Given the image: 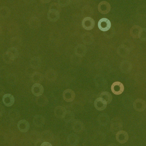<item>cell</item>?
Returning <instances> with one entry per match:
<instances>
[{
  "instance_id": "obj_14",
  "label": "cell",
  "mask_w": 146,
  "mask_h": 146,
  "mask_svg": "<svg viewBox=\"0 0 146 146\" xmlns=\"http://www.w3.org/2000/svg\"><path fill=\"white\" fill-rule=\"evenodd\" d=\"M74 52L79 57H83L87 53V48L84 45L78 44L75 47Z\"/></svg>"
},
{
  "instance_id": "obj_30",
  "label": "cell",
  "mask_w": 146,
  "mask_h": 146,
  "mask_svg": "<svg viewBox=\"0 0 146 146\" xmlns=\"http://www.w3.org/2000/svg\"><path fill=\"white\" fill-rule=\"evenodd\" d=\"M36 102L37 105L40 107H44L48 105L49 101L48 99L45 96L41 95L36 99Z\"/></svg>"
},
{
  "instance_id": "obj_4",
  "label": "cell",
  "mask_w": 146,
  "mask_h": 146,
  "mask_svg": "<svg viewBox=\"0 0 146 146\" xmlns=\"http://www.w3.org/2000/svg\"><path fill=\"white\" fill-rule=\"evenodd\" d=\"M98 28L102 31H108L111 27L110 21L106 18H103L99 20L98 22Z\"/></svg>"
},
{
  "instance_id": "obj_50",
  "label": "cell",
  "mask_w": 146,
  "mask_h": 146,
  "mask_svg": "<svg viewBox=\"0 0 146 146\" xmlns=\"http://www.w3.org/2000/svg\"><path fill=\"white\" fill-rule=\"evenodd\" d=\"M140 1H141V0H140Z\"/></svg>"
},
{
  "instance_id": "obj_34",
  "label": "cell",
  "mask_w": 146,
  "mask_h": 146,
  "mask_svg": "<svg viewBox=\"0 0 146 146\" xmlns=\"http://www.w3.org/2000/svg\"><path fill=\"white\" fill-rule=\"evenodd\" d=\"M105 137H106V136L105 135L104 133L99 131V132L97 133L94 135L93 139H94V141L96 142V143H101L104 142L105 140Z\"/></svg>"
},
{
  "instance_id": "obj_27",
  "label": "cell",
  "mask_w": 146,
  "mask_h": 146,
  "mask_svg": "<svg viewBox=\"0 0 146 146\" xmlns=\"http://www.w3.org/2000/svg\"><path fill=\"white\" fill-rule=\"evenodd\" d=\"M44 79V76L43 75L39 72L36 71L31 76V80L32 82L36 84V83H42Z\"/></svg>"
},
{
  "instance_id": "obj_39",
  "label": "cell",
  "mask_w": 146,
  "mask_h": 146,
  "mask_svg": "<svg viewBox=\"0 0 146 146\" xmlns=\"http://www.w3.org/2000/svg\"><path fill=\"white\" fill-rule=\"evenodd\" d=\"M100 97L104 99L107 102V104H110L112 102V94L108 92H106V91L102 92L100 95Z\"/></svg>"
},
{
  "instance_id": "obj_13",
  "label": "cell",
  "mask_w": 146,
  "mask_h": 146,
  "mask_svg": "<svg viewBox=\"0 0 146 146\" xmlns=\"http://www.w3.org/2000/svg\"><path fill=\"white\" fill-rule=\"evenodd\" d=\"M117 54L121 57H127L130 54V50L125 44L120 45L117 49Z\"/></svg>"
},
{
  "instance_id": "obj_49",
  "label": "cell",
  "mask_w": 146,
  "mask_h": 146,
  "mask_svg": "<svg viewBox=\"0 0 146 146\" xmlns=\"http://www.w3.org/2000/svg\"><path fill=\"white\" fill-rule=\"evenodd\" d=\"M40 1L42 3H48L51 1V0H40Z\"/></svg>"
},
{
  "instance_id": "obj_42",
  "label": "cell",
  "mask_w": 146,
  "mask_h": 146,
  "mask_svg": "<svg viewBox=\"0 0 146 146\" xmlns=\"http://www.w3.org/2000/svg\"><path fill=\"white\" fill-rule=\"evenodd\" d=\"M49 10H57L59 12L61 11V7L59 5L58 3H52L50 7H49Z\"/></svg>"
},
{
  "instance_id": "obj_28",
  "label": "cell",
  "mask_w": 146,
  "mask_h": 146,
  "mask_svg": "<svg viewBox=\"0 0 146 146\" xmlns=\"http://www.w3.org/2000/svg\"><path fill=\"white\" fill-rule=\"evenodd\" d=\"M41 138L44 141L51 142L54 140V134L49 130L44 131L41 133Z\"/></svg>"
},
{
  "instance_id": "obj_12",
  "label": "cell",
  "mask_w": 146,
  "mask_h": 146,
  "mask_svg": "<svg viewBox=\"0 0 146 146\" xmlns=\"http://www.w3.org/2000/svg\"><path fill=\"white\" fill-rule=\"evenodd\" d=\"M64 100L66 102H72L75 98V93L73 90L67 89L63 93Z\"/></svg>"
},
{
  "instance_id": "obj_32",
  "label": "cell",
  "mask_w": 146,
  "mask_h": 146,
  "mask_svg": "<svg viewBox=\"0 0 146 146\" xmlns=\"http://www.w3.org/2000/svg\"><path fill=\"white\" fill-rule=\"evenodd\" d=\"M10 9L6 6H3L0 9V15L1 17L3 19H6L9 17L10 15Z\"/></svg>"
},
{
  "instance_id": "obj_35",
  "label": "cell",
  "mask_w": 146,
  "mask_h": 146,
  "mask_svg": "<svg viewBox=\"0 0 146 146\" xmlns=\"http://www.w3.org/2000/svg\"><path fill=\"white\" fill-rule=\"evenodd\" d=\"M7 81L11 85H14L17 83L18 78L15 73H9L7 76Z\"/></svg>"
},
{
  "instance_id": "obj_40",
  "label": "cell",
  "mask_w": 146,
  "mask_h": 146,
  "mask_svg": "<svg viewBox=\"0 0 146 146\" xmlns=\"http://www.w3.org/2000/svg\"><path fill=\"white\" fill-rule=\"evenodd\" d=\"M82 12L83 16L86 17H90V16L92 15L93 13L92 8L88 5H86L83 7Z\"/></svg>"
},
{
  "instance_id": "obj_11",
  "label": "cell",
  "mask_w": 146,
  "mask_h": 146,
  "mask_svg": "<svg viewBox=\"0 0 146 146\" xmlns=\"http://www.w3.org/2000/svg\"><path fill=\"white\" fill-rule=\"evenodd\" d=\"M31 91L35 96L39 97L44 92V88L39 83L34 84L31 88Z\"/></svg>"
},
{
  "instance_id": "obj_26",
  "label": "cell",
  "mask_w": 146,
  "mask_h": 146,
  "mask_svg": "<svg viewBox=\"0 0 146 146\" xmlns=\"http://www.w3.org/2000/svg\"><path fill=\"white\" fill-rule=\"evenodd\" d=\"M42 64L41 59L39 57L35 56L30 59V65L34 69H37L40 67Z\"/></svg>"
},
{
  "instance_id": "obj_16",
  "label": "cell",
  "mask_w": 146,
  "mask_h": 146,
  "mask_svg": "<svg viewBox=\"0 0 146 146\" xmlns=\"http://www.w3.org/2000/svg\"><path fill=\"white\" fill-rule=\"evenodd\" d=\"M45 77L50 82H54L57 78V73L54 69H49L45 74Z\"/></svg>"
},
{
  "instance_id": "obj_2",
  "label": "cell",
  "mask_w": 146,
  "mask_h": 146,
  "mask_svg": "<svg viewBox=\"0 0 146 146\" xmlns=\"http://www.w3.org/2000/svg\"><path fill=\"white\" fill-rule=\"evenodd\" d=\"M123 126L122 120L119 117H115L112 119L111 122V131L113 134H117V133L121 131Z\"/></svg>"
},
{
  "instance_id": "obj_47",
  "label": "cell",
  "mask_w": 146,
  "mask_h": 146,
  "mask_svg": "<svg viewBox=\"0 0 146 146\" xmlns=\"http://www.w3.org/2000/svg\"><path fill=\"white\" fill-rule=\"evenodd\" d=\"M0 106H1V108H0V115H1V117H2V115H3V114L5 113V110L4 107H3V106L2 105H1Z\"/></svg>"
},
{
  "instance_id": "obj_23",
  "label": "cell",
  "mask_w": 146,
  "mask_h": 146,
  "mask_svg": "<svg viewBox=\"0 0 146 146\" xmlns=\"http://www.w3.org/2000/svg\"><path fill=\"white\" fill-rule=\"evenodd\" d=\"M110 121V117L107 113H102L98 117V122L102 126H106Z\"/></svg>"
},
{
  "instance_id": "obj_46",
  "label": "cell",
  "mask_w": 146,
  "mask_h": 146,
  "mask_svg": "<svg viewBox=\"0 0 146 146\" xmlns=\"http://www.w3.org/2000/svg\"><path fill=\"white\" fill-rule=\"evenodd\" d=\"M68 136H66V133L64 131H61L59 132L58 135V138L60 141H65V139L67 138Z\"/></svg>"
},
{
  "instance_id": "obj_5",
  "label": "cell",
  "mask_w": 146,
  "mask_h": 146,
  "mask_svg": "<svg viewBox=\"0 0 146 146\" xmlns=\"http://www.w3.org/2000/svg\"><path fill=\"white\" fill-rule=\"evenodd\" d=\"M133 107L137 112H142L146 108V103L142 99L138 98L133 103Z\"/></svg>"
},
{
  "instance_id": "obj_1",
  "label": "cell",
  "mask_w": 146,
  "mask_h": 146,
  "mask_svg": "<svg viewBox=\"0 0 146 146\" xmlns=\"http://www.w3.org/2000/svg\"><path fill=\"white\" fill-rule=\"evenodd\" d=\"M19 56V51L17 48L11 47L5 52L2 55L3 60L5 63L9 64L14 62L15 58Z\"/></svg>"
},
{
  "instance_id": "obj_3",
  "label": "cell",
  "mask_w": 146,
  "mask_h": 146,
  "mask_svg": "<svg viewBox=\"0 0 146 146\" xmlns=\"http://www.w3.org/2000/svg\"><path fill=\"white\" fill-rule=\"evenodd\" d=\"M94 82L96 86L99 89L104 90L107 88V82L102 74H97L94 77Z\"/></svg>"
},
{
  "instance_id": "obj_24",
  "label": "cell",
  "mask_w": 146,
  "mask_h": 146,
  "mask_svg": "<svg viewBox=\"0 0 146 146\" xmlns=\"http://www.w3.org/2000/svg\"><path fill=\"white\" fill-rule=\"evenodd\" d=\"M17 127L20 131L22 133H25L29 129V123L25 120H21L18 122Z\"/></svg>"
},
{
  "instance_id": "obj_41",
  "label": "cell",
  "mask_w": 146,
  "mask_h": 146,
  "mask_svg": "<svg viewBox=\"0 0 146 146\" xmlns=\"http://www.w3.org/2000/svg\"><path fill=\"white\" fill-rule=\"evenodd\" d=\"M71 108L74 111L79 112L83 110V106L80 102H75L71 105Z\"/></svg>"
},
{
  "instance_id": "obj_31",
  "label": "cell",
  "mask_w": 146,
  "mask_h": 146,
  "mask_svg": "<svg viewBox=\"0 0 146 146\" xmlns=\"http://www.w3.org/2000/svg\"><path fill=\"white\" fill-rule=\"evenodd\" d=\"M141 29L142 28L139 25H134L133 27H132L130 30V34L131 35V37L134 38H139V34Z\"/></svg>"
},
{
  "instance_id": "obj_22",
  "label": "cell",
  "mask_w": 146,
  "mask_h": 146,
  "mask_svg": "<svg viewBox=\"0 0 146 146\" xmlns=\"http://www.w3.org/2000/svg\"><path fill=\"white\" fill-rule=\"evenodd\" d=\"M82 39L83 43L85 45H91L94 41V37L90 33H86L82 35Z\"/></svg>"
},
{
  "instance_id": "obj_25",
  "label": "cell",
  "mask_w": 146,
  "mask_h": 146,
  "mask_svg": "<svg viewBox=\"0 0 146 146\" xmlns=\"http://www.w3.org/2000/svg\"><path fill=\"white\" fill-rule=\"evenodd\" d=\"M45 122V119L42 115H36L33 118V123L36 127L43 126Z\"/></svg>"
},
{
  "instance_id": "obj_38",
  "label": "cell",
  "mask_w": 146,
  "mask_h": 146,
  "mask_svg": "<svg viewBox=\"0 0 146 146\" xmlns=\"http://www.w3.org/2000/svg\"><path fill=\"white\" fill-rule=\"evenodd\" d=\"M10 44L12 47H14L16 48H19L22 45V40L21 39L18 37H13L11 39Z\"/></svg>"
},
{
  "instance_id": "obj_10",
  "label": "cell",
  "mask_w": 146,
  "mask_h": 146,
  "mask_svg": "<svg viewBox=\"0 0 146 146\" xmlns=\"http://www.w3.org/2000/svg\"><path fill=\"white\" fill-rule=\"evenodd\" d=\"M129 139V135L126 131H120L116 134V139L120 143H125Z\"/></svg>"
},
{
  "instance_id": "obj_36",
  "label": "cell",
  "mask_w": 146,
  "mask_h": 146,
  "mask_svg": "<svg viewBox=\"0 0 146 146\" xmlns=\"http://www.w3.org/2000/svg\"><path fill=\"white\" fill-rule=\"evenodd\" d=\"M30 139L33 142L36 143L42 139L41 134H39V132L38 131H32L30 135Z\"/></svg>"
},
{
  "instance_id": "obj_29",
  "label": "cell",
  "mask_w": 146,
  "mask_h": 146,
  "mask_svg": "<svg viewBox=\"0 0 146 146\" xmlns=\"http://www.w3.org/2000/svg\"><path fill=\"white\" fill-rule=\"evenodd\" d=\"M40 21L38 18L36 17H32L29 21V27L31 29H37L40 26Z\"/></svg>"
},
{
  "instance_id": "obj_45",
  "label": "cell",
  "mask_w": 146,
  "mask_h": 146,
  "mask_svg": "<svg viewBox=\"0 0 146 146\" xmlns=\"http://www.w3.org/2000/svg\"><path fill=\"white\" fill-rule=\"evenodd\" d=\"M71 2V0H58L59 5L62 7H65L68 6Z\"/></svg>"
},
{
  "instance_id": "obj_20",
  "label": "cell",
  "mask_w": 146,
  "mask_h": 146,
  "mask_svg": "<svg viewBox=\"0 0 146 146\" xmlns=\"http://www.w3.org/2000/svg\"><path fill=\"white\" fill-rule=\"evenodd\" d=\"M132 68V64L131 62L124 60L122 62L120 65V69L123 73H128L131 72Z\"/></svg>"
},
{
  "instance_id": "obj_43",
  "label": "cell",
  "mask_w": 146,
  "mask_h": 146,
  "mask_svg": "<svg viewBox=\"0 0 146 146\" xmlns=\"http://www.w3.org/2000/svg\"><path fill=\"white\" fill-rule=\"evenodd\" d=\"M139 38L142 41H146V28H142L139 34Z\"/></svg>"
},
{
  "instance_id": "obj_19",
  "label": "cell",
  "mask_w": 146,
  "mask_h": 146,
  "mask_svg": "<svg viewBox=\"0 0 146 146\" xmlns=\"http://www.w3.org/2000/svg\"><path fill=\"white\" fill-rule=\"evenodd\" d=\"M67 111L66 110L65 108L63 106H58L56 107L54 110V113L55 117L59 119H63Z\"/></svg>"
},
{
  "instance_id": "obj_8",
  "label": "cell",
  "mask_w": 146,
  "mask_h": 146,
  "mask_svg": "<svg viewBox=\"0 0 146 146\" xmlns=\"http://www.w3.org/2000/svg\"><path fill=\"white\" fill-rule=\"evenodd\" d=\"M98 9L102 14H107L111 10V5L106 1H102L99 4Z\"/></svg>"
},
{
  "instance_id": "obj_15",
  "label": "cell",
  "mask_w": 146,
  "mask_h": 146,
  "mask_svg": "<svg viewBox=\"0 0 146 146\" xmlns=\"http://www.w3.org/2000/svg\"><path fill=\"white\" fill-rule=\"evenodd\" d=\"M94 107L98 111L104 110L107 106V103L104 99L99 98L94 101Z\"/></svg>"
},
{
  "instance_id": "obj_6",
  "label": "cell",
  "mask_w": 146,
  "mask_h": 146,
  "mask_svg": "<svg viewBox=\"0 0 146 146\" xmlns=\"http://www.w3.org/2000/svg\"><path fill=\"white\" fill-rule=\"evenodd\" d=\"M82 25L85 29L86 30H91L94 27V20L91 17H86L83 20Z\"/></svg>"
},
{
  "instance_id": "obj_44",
  "label": "cell",
  "mask_w": 146,
  "mask_h": 146,
  "mask_svg": "<svg viewBox=\"0 0 146 146\" xmlns=\"http://www.w3.org/2000/svg\"><path fill=\"white\" fill-rule=\"evenodd\" d=\"M137 13L141 16L146 15V6H140L137 9Z\"/></svg>"
},
{
  "instance_id": "obj_17",
  "label": "cell",
  "mask_w": 146,
  "mask_h": 146,
  "mask_svg": "<svg viewBox=\"0 0 146 146\" xmlns=\"http://www.w3.org/2000/svg\"><path fill=\"white\" fill-rule=\"evenodd\" d=\"M2 102L5 106L10 107L14 104L15 99L13 95L10 94H5L2 97Z\"/></svg>"
},
{
  "instance_id": "obj_18",
  "label": "cell",
  "mask_w": 146,
  "mask_h": 146,
  "mask_svg": "<svg viewBox=\"0 0 146 146\" xmlns=\"http://www.w3.org/2000/svg\"><path fill=\"white\" fill-rule=\"evenodd\" d=\"M47 17L50 21L52 22H57L60 17V12L57 10H49Z\"/></svg>"
},
{
  "instance_id": "obj_48",
  "label": "cell",
  "mask_w": 146,
  "mask_h": 146,
  "mask_svg": "<svg viewBox=\"0 0 146 146\" xmlns=\"http://www.w3.org/2000/svg\"><path fill=\"white\" fill-rule=\"evenodd\" d=\"M40 146H52V145L48 141H44L43 142Z\"/></svg>"
},
{
  "instance_id": "obj_33",
  "label": "cell",
  "mask_w": 146,
  "mask_h": 146,
  "mask_svg": "<svg viewBox=\"0 0 146 146\" xmlns=\"http://www.w3.org/2000/svg\"><path fill=\"white\" fill-rule=\"evenodd\" d=\"M8 117L10 120L15 121L19 119L20 113L19 111L16 109H11L8 112Z\"/></svg>"
},
{
  "instance_id": "obj_37",
  "label": "cell",
  "mask_w": 146,
  "mask_h": 146,
  "mask_svg": "<svg viewBox=\"0 0 146 146\" xmlns=\"http://www.w3.org/2000/svg\"><path fill=\"white\" fill-rule=\"evenodd\" d=\"M74 117L75 116H74V113L72 112L71 111L68 110L67 111L66 113L63 118L64 121L66 123L73 122L74 120Z\"/></svg>"
},
{
  "instance_id": "obj_7",
  "label": "cell",
  "mask_w": 146,
  "mask_h": 146,
  "mask_svg": "<svg viewBox=\"0 0 146 146\" xmlns=\"http://www.w3.org/2000/svg\"><path fill=\"white\" fill-rule=\"evenodd\" d=\"M111 90L114 94L120 95L124 91V86L121 82H116L112 84Z\"/></svg>"
},
{
  "instance_id": "obj_9",
  "label": "cell",
  "mask_w": 146,
  "mask_h": 146,
  "mask_svg": "<svg viewBox=\"0 0 146 146\" xmlns=\"http://www.w3.org/2000/svg\"><path fill=\"white\" fill-rule=\"evenodd\" d=\"M72 128L73 131L76 133H82L85 129V125L83 122L79 120H74L72 122Z\"/></svg>"
},
{
  "instance_id": "obj_21",
  "label": "cell",
  "mask_w": 146,
  "mask_h": 146,
  "mask_svg": "<svg viewBox=\"0 0 146 146\" xmlns=\"http://www.w3.org/2000/svg\"><path fill=\"white\" fill-rule=\"evenodd\" d=\"M79 141V137L76 134H70L67 137V142L70 146H77Z\"/></svg>"
}]
</instances>
